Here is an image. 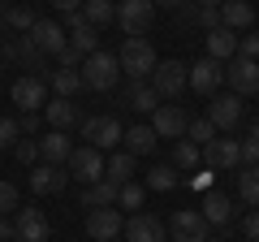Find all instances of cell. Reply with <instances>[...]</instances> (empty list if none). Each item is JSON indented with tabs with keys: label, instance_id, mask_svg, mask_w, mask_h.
Here are the masks:
<instances>
[{
	"label": "cell",
	"instance_id": "cell-1",
	"mask_svg": "<svg viewBox=\"0 0 259 242\" xmlns=\"http://www.w3.org/2000/svg\"><path fill=\"white\" fill-rule=\"evenodd\" d=\"M82 87L87 91H112L117 87V78H121V61L117 56H108V52H91L82 61Z\"/></svg>",
	"mask_w": 259,
	"mask_h": 242
},
{
	"label": "cell",
	"instance_id": "cell-2",
	"mask_svg": "<svg viewBox=\"0 0 259 242\" xmlns=\"http://www.w3.org/2000/svg\"><path fill=\"white\" fill-rule=\"evenodd\" d=\"M121 74H130V83H139V78H151V69L160 65L156 61V48H151V39H125V48H121Z\"/></svg>",
	"mask_w": 259,
	"mask_h": 242
},
{
	"label": "cell",
	"instance_id": "cell-3",
	"mask_svg": "<svg viewBox=\"0 0 259 242\" xmlns=\"http://www.w3.org/2000/svg\"><path fill=\"white\" fill-rule=\"evenodd\" d=\"M156 22V5L151 0H117V26L125 30V39H139Z\"/></svg>",
	"mask_w": 259,
	"mask_h": 242
},
{
	"label": "cell",
	"instance_id": "cell-4",
	"mask_svg": "<svg viewBox=\"0 0 259 242\" xmlns=\"http://www.w3.org/2000/svg\"><path fill=\"white\" fill-rule=\"evenodd\" d=\"M168 233H173V242H207L212 238V225H207V216L199 208H182L168 221Z\"/></svg>",
	"mask_w": 259,
	"mask_h": 242
},
{
	"label": "cell",
	"instance_id": "cell-5",
	"mask_svg": "<svg viewBox=\"0 0 259 242\" xmlns=\"http://www.w3.org/2000/svg\"><path fill=\"white\" fill-rule=\"evenodd\" d=\"M151 87H156L160 100L182 95L186 87H190V65H182V61H164V65H156V69H151Z\"/></svg>",
	"mask_w": 259,
	"mask_h": 242
},
{
	"label": "cell",
	"instance_id": "cell-6",
	"mask_svg": "<svg viewBox=\"0 0 259 242\" xmlns=\"http://www.w3.org/2000/svg\"><path fill=\"white\" fill-rule=\"evenodd\" d=\"M69 177H78V182H100L104 177V169H108V160H104V151H95L91 143H82V147H74V156H69Z\"/></svg>",
	"mask_w": 259,
	"mask_h": 242
},
{
	"label": "cell",
	"instance_id": "cell-7",
	"mask_svg": "<svg viewBox=\"0 0 259 242\" xmlns=\"http://www.w3.org/2000/svg\"><path fill=\"white\" fill-rule=\"evenodd\" d=\"M121 229H125V216H121L117 208H91V212H87V238H95V242H117Z\"/></svg>",
	"mask_w": 259,
	"mask_h": 242
},
{
	"label": "cell",
	"instance_id": "cell-8",
	"mask_svg": "<svg viewBox=\"0 0 259 242\" xmlns=\"http://www.w3.org/2000/svg\"><path fill=\"white\" fill-rule=\"evenodd\" d=\"M82 139L91 143L95 151H108V147H117V143L125 139V130H121L117 117H87L82 121Z\"/></svg>",
	"mask_w": 259,
	"mask_h": 242
},
{
	"label": "cell",
	"instance_id": "cell-9",
	"mask_svg": "<svg viewBox=\"0 0 259 242\" xmlns=\"http://www.w3.org/2000/svg\"><path fill=\"white\" fill-rule=\"evenodd\" d=\"M225 83L233 87V95H255L259 91V61L250 56H233L225 65Z\"/></svg>",
	"mask_w": 259,
	"mask_h": 242
},
{
	"label": "cell",
	"instance_id": "cell-10",
	"mask_svg": "<svg viewBox=\"0 0 259 242\" xmlns=\"http://www.w3.org/2000/svg\"><path fill=\"white\" fill-rule=\"evenodd\" d=\"M9 95H13V104H18L22 112H44V104H48V87H44V78H39V74L18 78Z\"/></svg>",
	"mask_w": 259,
	"mask_h": 242
},
{
	"label": "cell",
	"instance_id": "cell-11",
	"mask_svg": "<svg viewBox=\"0 0 259 242\" xmlns=\"http://www.w3.org/2000/svg\"><path fill=\"white\" fill-rule=\"evenodd\" d=\"M13 238L18 242H48V216L39 208H18L13 212Z\"/></svg>",
	"mask_w": 259,
	"mask_h": 242
},
{
	"label": "cell",
	"instance_id": "cell-12",
	"mask_svg": "<svg viewBox=\"0 0 259 242\" xmlns=\"http://www.w3.org/2000/svg\"><path fill=\"white\" fill-rule=\"evenodd\" d=\"M203 165L207 169H233V165H242V143L229 139V134H216V139L203 147Z\"/></svg>",
	"mask_w": 259,
	"mask_h": 242
},
{
	"label": "cell",
	"instance_id": "cell-13",
	"mask_svg": "<svg viewBox=\"0 0 259 242\" xmlns=\"http://www.w3.org/2000/svg\"><path fill=\"white\" fill-rule=\"evenodd\" d=\"M186 126H190V117H186L177 104H160V108L151 112V130H156V139H182Z\"/></svg>",
	"mask_w": 259,
	"mask_h": 242
},
{
	"label": "cell",
	"instance_id": "cell-14",
	"mask_svg": "<svg viewBox=\"0 0 259 242\" xmlns=\"http://www.w3.org/2000/svg\"><path fill=\"white\" fill-rule=\"evenodd\" d=\"M225 83V65L221 61H212V56H199L190 65V87L199 95H216V87Z\"/></svg>",
	"mask_w": 259,
	"mask_h": 242
},
{
	"label": "cell",
	"instance_id": "cell-15",
	"mask_svg": "<svg viewBox=\"0 0 259 242\" xmlns=\"http://www.w3.org/2000/svg\"><path fill=\"white\" fill-rule=\"evenodd\" d=\"M69 156H74V139H69V130H48L44 139H39V160L44 165H69Z\"/></svg>",
	"mask_w": 259,
	"mask_h": 242
},
{
	"label": "cell",
	"instance_id": "cell-16",
	"mask_svg": "<svg viewBox=\"0 0 259 242\" xmlns=\"http://www.w3.org/2000/svg\"><path fill=\"white\" fill-rule=\"evenodd\" d=\"M121 233H125V242H164V221L151 212H134Z\"/></svg>",
	"mask_w": 259,
	"mask_h": 242
},
{
	"label": "cell",
	"instance_id": "cell-17",
	"mask_svg": "<svg viewBox=\"0 0 259 242\" xmlns=\"http://www.w3.org/2000/svg\"><path fill=\"white\" fill-rule=\"evenodd\" d=\"M207 121H212L216 130H233V126H238L242 121V95H216L212 100V108H207Z\"/></svg>",
	"mask_w": 259,
	"mask_h": 242
},
{
	"label": "cell",
	"instance_id": "cell-18",
	"mask_svg": "<svg viewBox=\"0 0 259 242\" xmlns=\"http://www.w3.org/2000/svg\"><path fill=\"white\" fill-rule=\"evenodd\" d=\"M30 39H35V48L44 56H61V48L69 44V35H65L61 22H35V26H30Z\"/></svg>",
	"mask_w": 259,
	"mask_h": 242
},
{
	"label": "cell",
	"instance_id": "cell-19",
	"mask_svg": "<svg viewBox=\"0 0 259 242\" xmlns=\"http://www.w3.org/2000/svg\"><path fill=\"white\" fill-rule=\"evenodd\" d=\"M65 182H69V173L61 165H35L30 169V190L35 195H61Z\"/></svg>",
	"mask_w": 259,
	"mask_h": 242
},
{
	"label": "cell",
	"instance_id": "cell-20",
	"mask_svg": "<svg viewBox=\"0 0 259 242\" xmlns=\"http://www.w3.org/2000/svg\"><path fill=\"white\" fill-rule=\"evenodd\" d=\"M221 26L250 30L255 26V5H250V0H221Z\"/></svg>",
	"mask_w": 259,
	"mask_h": 242
},
{
	"label": "cell",
	"instance_id": "cell-21",
	"mask_svg": "<svg viewBox=\"0 0 259 242\" xmlns=\"http://www.w3.org/2000/svg\"><path fill=\"white\" fill-rule=\"evenodd\" d=\"M44 121L48 126H52V130H69V126H78V104L74 100H61V95H56V100H48L44 104Z\"/></svg>",
	"mask_w": 259,
	"mask_h": 242
},
{
	"label": "cell",
	"instance_id": "cell-22",
	"mask_svg": "<svg viewBox=\"0 0 259 242\" xmlns=\"http://www.w3.org/2000/svg\"><path fill=\"white\" fill-rule=\"evenodd\" d=\"M207 56H212V61H221V65H229L233 56H238V35H233L229 26L207 30Z\"/></svg>",
	"mask_w": 259,
	"mask_h": 242
},
{
	"label": "cell",
	"instance_id": "cell-23",
	"mask_svg": "<svg viewBox=\"0 0 259 242\" xmlns=\"http://www.w3.org/2000/svg\"><path fill=\"white\" fill-rule=\"evenodd\" d=\"M117 182H108V177H100V182H91V186L82 190V208H117Z\"/></svg>",
	"mask_w": 259,
	"mask_h": 242
},
{
	"label": "cell",
	"instance_id": "cell-24",
	"mask_svg": "<svg viewBox=\"0 0 259 242\" xmlns=\"http://www.w3.org/2000/svg\"><path fill=\"white\" fill-rule=\"evenodd\" d=\"M199 212L207 216V225H229L233 204H229V195H225V190H207V195H203V208H199Z\"/></svg>",
	"mask_w": 259,
	"mask_h": 242
},
{
	"label": "cell",
	"instance_id": "cell-25",
	"mask_svg": "<svg viewBox=\"0 0 259 242\" xmlns=\"http://www.w3.org/2000/svg\"><path fill=\"white\" fill-rule=\"evenodd\" d=\"M44 83H52V91L61 95V100H74L78 91H87V87H82V74H78V69H48Z\"/></svg>",
	"mask_w": 259,
	"mask_h": 242
},
{
	"label": "cell",
	"instance_id": "cell-26",
	"mask_svg": "<svg viewBox=\"0 0 259 242\" xmlns=\"http://www.w3.org/2000/svg\"><path fill=\"white\" fill-rule=\"evenodd\" d=\"M121 143H125V151H130V156H151L160 139H156V130H151V126H130Z\"/></svg>",
	"mask_w": 259,
	"mask_h": 242
},
{
	"label": "cell",
	"instance_id": "cell-27",
	"mask_svg": "<svg viewBox=\"0 0 259 242\" xmlns=\"http://www.w3.org/2000/svg\"><path fill=\"white\" fill-rule=\"evenodd\" d=\"M82 18L91 22L95 30H100L104 22H117V0H87V5H82Z\"/></svg>",
	"mask_w": 259,
	"mask_h": 242
},
{
	"label": "cell",
	"instance_id": "cell-28",
	"mask_svg": "<svg viewBox=\"0 0 259 242\" xmlns=\"http://www.w3.org/2000/svg\"><path fill=\"white\" fill-rule=\"evenodd\" d=\"M104 177H108V182H117V186L134 182V156H130V151H117V156L108 160V169H104Z\"/></svg>",
	"mask_w": 259,
	"mask_h": 242
},
{
	"label": "cell",
	"instance_id": "cell-29",
	"mask_svg": "<svg viewBox=\"0 0 259 242\" xmlns=\"http://www.w3.org/2000/svg\"><path fill=\"white\" fill-rule=\"evenodd\" d=\"M199 160H203V147L190 139H177L173 143V169H199Z\"/></svg>",
	"mask_w": 259,
	"mask_h": 242
},
{
	"label": "cell",
	"instance_id": "cell-30",
	"mask_svg": "<svg viewBox=\"0 0 259 242\" xmlns=\"http://www.w3.org/2000/svg\"><path fill=\"white\" fill-rule=\"evenodd\" d=\"M130 108H134V112H156V108H160V95H156V87H147V83H134V87H130Z\"/></svg>",
	"mask_w": 259,
	"mask_h": 242
},
{
	"label": "cell",
	"instance_id": "cell-31",
	"mask_svg": "<svg viewBox=\"0 0 259 242\" xmlns=\"http://www.w3.org/2000/svg\"><path fill=\"white\" fill-rule=\"evenodd\" d=\"M238 195L246 199L250 208H259V165H246L238 173Z\"/></svg>",
	"mask_w": 259,
	"mask_h": 242
},
{
	"label": "cell",
	"instance_id": "cell-32",
	"mask_svg": "<svg viewBox=\"0 0 259 242\" xmlns=\"http://www.w3.org/2000/svg\"><path fill=\"white\" fill-rule=\"evenodd\" d=\"M35 13H30V5H9V13H5V26H13L18 35H30V26H35Z\"/></svg>",
	"mask_w": 259,
	"mask_h": 242
},
{
	"label": "cell",
	"instance_id": "cell-33",
	"mask_svg": "<svg viewBox=\"0 0 259 242\" xmlns=\"http://www.w3.org/2000/svg\"><path fill=\"white\" fill-rule=\"evenodd\" d=\"M216 134H221V130H216V126H212L207 117H194L190 126H186V139H190V143H199V147H207V143H212Z\"/></svg>",
	"mask_w": 259,
	"mask_h": 242
},
{
	"label": "cell",
	"instance_id": "cell-34",
	"mask_svg": "<svg viewBox=\"0 0 259 242\" xmlns=\"http://www.w3.org/2000/svg\"><path fill=\"white\" fill-rule=\"evenodd\" d=\"M69 44H74L82 56L100 52V48H95V26H91V22H82V26H74V30H69Z\"/></svg>",
	"mask_w": 259,
	"mask_h": 242
},
{
	"label": "cell",
	"instance_id": "cell-35",
	"mask_svg": "<svg viewBox=\"0 0 259 242\" xmlns=\"http://www.w3.org/2000/svg\"><path fill=\"white\" fill-rule=\"evenodd\" d=\"M147 186H151V190H173V186H177V169H173V165H156V169L147 173Z\"/></svg>",
	"mask_w": 259,
	"mask_h": 242
},
{
	"label": "cell",
	"instance_id": "cell-36",
	"mask_svg": "<svg viewBox=\"0 0 259 242\" xmlns=\"http://www.w3.org/2000/svg\"><path fill=\"white\" fill-rule=\"evenodd\" d=\"M18 139H22V121L18 117H0V151H13Z\"/></svg>",
	"mask_w": 259,
	"mask_h": 242
},
{
	"label": "cell",
	"instance_id": "cell-37",
	"mask_svg": "<svg viewBox=\"0 0 259 242\" xmlns=\"http://www.w3.org/2000/svg\"><path fill=\"white\" fill-rule=\"evenodd\" d=\"M242 165H259V117L250 121V134L242 139Z\"/></svg>",
	"mask_w": 259,
	"mask_h": 242
},
{
	"label": "cell",
	"instance_id": "cell-38",
	"mask_svg": "<svg viewBox=\"0 0 259 242\" xmlns=\"http://www.w3.org/2000/svg\"><path fill=\"white\" fill-rule=\"evenodd\" d=\"M18 208H22L18 186H13V182H0V216H13Z\"/></svg>",
	"mask_w": 259,
	"mask_h": 242
},
{
	"label": "cell",
	"instance_id": "cell-39",
	"mask_svg": "<svg viewBox=\"0 0 259 242\" xmlns=\"http://www.w3.org/2000/svg\"><path fill=\"white\" fill-rule=\"evenodd\" d=\"M143 195H147V190H143L139 182H125V186L117 190V208H143Z\"/></svg>",
	"mask_w": 259,
	"mask_h": 242
},
{
	"label": "cell",
	"instance_id": "cell-40",
	"mask_svg": "<svg viewBox=\"0 0 259 242\" xmlns=\"http://www.w3.org/2000/svg\"><path fill=\"white\" fill-rule=\"evenodd\" d=\"M190 22H199L203 30H216V26H221V9H199V5H194V9H190Z\"/></svg>",
	"mask_w": 259,
	"mask_h": 242
},
{
	"label": "cell",
	"instance_id": "cell-41",
	"mask_svg": "<svg viewBox=\"0 0 259 242\" xmlns=\"http://www.w3.org/2000/svg\"><path fill=\"white\" fill-rule=\"evenodd\" d=\"M13 156H18L22 165H35V160H39V143L35 139H18V143H13Z\"/></svg>",
	"mask_w": 259,
	"mask_h": 242
},
{
	"label": "cell",
	"instance_id": "cell-42",
	"mask_svg": "<svg viewBox=\"0 0 259 242\" xmlns=\"http://www.w3.org/2000/svg\"><path fill=\"white\" fill-rule=\"evenodd\" d=\"M56 61H61V69H82V61H87V56L78 52L74 44H65V48H61V56H56Z\"/></svg>",
	"mask_w": 259,
	"mask_h": 242
},
{
	"label": "cell",
	"instance_id": "cell-43",
	"mask_svg": "<svg viewBox=\"0 0 259 242\" xmlns=\"http://www.w3.org/2000/svg\"><path fill=\"white\" fill-rule=\"evenodd\" d=\"M238 56H250V61H259V30H250V35L238 39Z\"/></svg>",
	"mask_w": 259,
	"mask_h": 242
},
{
	"label": "cell",
	"instance_id": "cell-44",
	"mask_svg": "<svg viewBox=\"0 0 259 242\" xmlns=\"http://www.w3.org/2000/svg\"><path fill=\"white\" fill-rule=\"evenodd\" d=\"M242 233H246L250 242H259V212H250L246 221H242Z\"/></svg>",
	"mask_w": 259,
	"mask_h": 242
},
{
	"label": "cell",
	"instance_id": "cell-45",
	"mask_svg": "<svg viewBox=\"0 0 259 242\" xmlns=\"http://www.w3.org/2000/svg\"><path fill=\"white\" fill-rule=\"evenodd\" d=\"M18 121H22V134H35V130H39V121H44V117H39V112H22Z\"/></svg>",
	"mask_w": 259,
	"mask_h": 242
},
{
	"label": "cell",
	"instance_id": "cell-46",
	"mask_svg": "<svg viewBox=\"0 0 259 242\" xmlns=\"http://www.w3.org/2000/svg\"><path fill=\"white\" fill-rule=\"evenodd\" d=\"M52 5H56V9H61V18H65V13H78V9H82V5H87V0H52Z\"/></svg>",
	"mask_w": 259,
	"mask_h": 242
},
{
	"label": "cell",
	"instance_id": "cell-47",
	"mask_svg": "<svg viewBox=\"0 0 259 242\" xmlns=\"http://www.w3.org/2000/svg\"><path fill=\"white\" fill-rule=\"evenodd\" d=\"M0 242H18L13 238V216H0Z\"/></svg>",
	"mask_w": 259,
	"mask_h": 242
},
{
	"label": "cell",
	"instance_id": "cell-48",
	"mask_svg": "<svg viewBox=\"0 0 259 242\" xmlns=\"http://www.w3.org/2000/svg\"><path fill=\"white\" fill-rule=\"evenodd\" d=\"M151 5H164V9H182L186 0H151Z\"/></svg>",
	"mask_w": 259,
	"mask_h": 242
},
{
	"label": "cell",
	"instance_id": "cell-49",
	"mask_svg": "<svg viewBox=\"0 0 259 242\" xmlns=\"http://www.w3.org/2000/svg\"><path fill=\"white\" fill-rule=\"evenodd\" d=\"M199 9H221V0H194Z\"/></svg>",
	"mask_w": 259,
	"mask_h": 242
},
{
	"label": "cell",
	"instance_id": "cell-50",
	"mask_svg": "<svg viewBox=\"0 0 259 242\" xmlns=\"http://www.w3.org/2000/svg\"><path fill=\"white\" fill-rule=\"evenodd\" d=\"M5 13H9V0H0V18H5Z\"/></svg>",
	"mask_w": 259,
	"mask_h": 242
},
{
	"label": "cell",
	"instance_id": "cell-51",
	"mask_svg": "<svg viewBox=\"0 0 259 242\" xmlns=\"http://www.w3.org/2000/svg\"><path fill=\"white\" fill-rule=\"evenodd\" d=\"M0 39H5V18H0Z\"/></svg>",
	"mask_w": 259,
	"mask_h": 242
},
{
	"label": "cell",
	"instance_id": "cell-52",
	"mask_svg": "<svg viewBox=\"0 0 259 242\" xmlns=\"http://www.w3.org/2000/svg\"><path fill=\"white\" fill-rule=\"evenodd\" d=\"M207 242H225V238H207Z\"/></svg>",
	"mask_w": 259,
	"mask_h": 242
},
{
	"label": "cell",
	"instance_id": "cell-53",
	"mask_svg": "<svg viewBox=\"0 0 259 242\" xmlns=\"http://www.w3.org/2000/svg\"><path fill=\"white\" fill-rule=\"evenodd\" d=\"M26 5H30V0H26Z\"/></svg>",
	"mask_w": 259,
	"mask_h": 242
}]
</instances>
